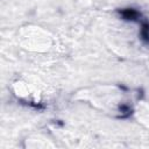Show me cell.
I'll use <instances>...</instances> for the list:
<instances>
[{
	"instance_id": "6da1fadb",
	"label": "cell",
	"mask_w": 149,
	"mask_h": 149,
	"mask_svg": "<svg viewBox=\"0 0 149 149\" xmlns=\"http://www.w3.org/2000/svg\"><path fill=\"white\" fill-rule=\"evenodd\" d=\"M122 16L127 20H135L137 16H139V13L135 10V9H126L122 12Z\"/></svg>"
}]
</instances>
